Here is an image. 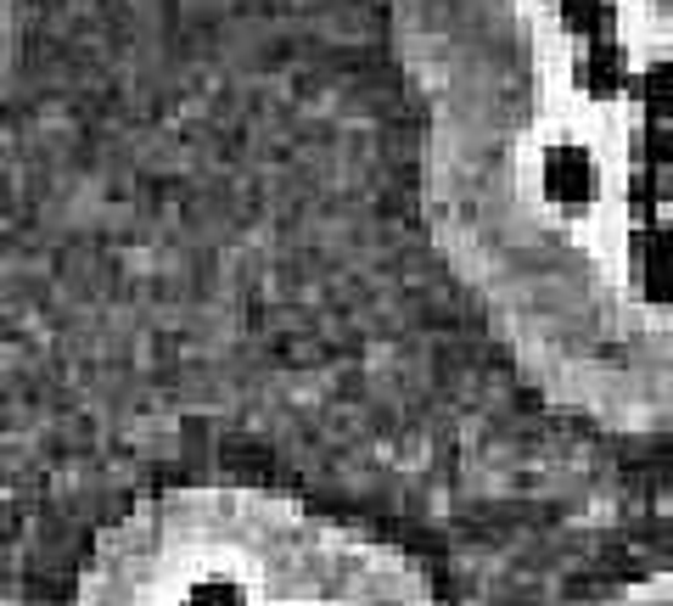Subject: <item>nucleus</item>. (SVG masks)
<instances>
[{
    "mask_svg": "<svg viewBox=\"0 0 673 606\" xmlns=\"http://www.w3.org/2000/svg\"><path fill=\"white\" fill-rule=\"evenodd\" d=\"M421 219L511 365L673 432V0H388Z\"/></svg>",
    "mask_w": 673,
    "mask_h": 606,
    "instance_id": "obj_1",
    "label": "nucleus"
},
{
    "mask_svg": "<svg viewBox=\"0 0 673 606\" xmlns=\"http://www.w3.org/2000/svg\"><path fill=\"white\" fill-rule=\"evenodd\" d=\"M326 517L253 483H180L96 533L74 606H287Z\"/></svg>",
    "mask_w": 673,
    "mask_h": 606,
    "instance_id": "obj_2",
    "label": "nucleus"
},
{
    "mask_svg": "<svg viewBox=\"0 0 673 606\" xmlns=\"http://www.w3.org/2000/svg\"><path fill=\"white\" fill-rule=\"evenodd\" d=\"M287 606H444V601L404 551L326 517Z\"/></svg>",
    "mask_w": 673,
    "mask_h": 606,
    "instance_id": "obj_3",
    "label": "nucleus"
},
{
    "mask_svg": "<svg viewBox=\"0 0 673 606\" xmlns=\"http://www.w3.org/2000/svg\"><path fill=\"white\" fill-rule=\"evenodd\" d=\"M23 34H28V0H0V90L12 85L23 62Z\"/></svg>",
    "mask_w": 673,
    "mask_h": 606,
    "instance_id": "obj_4",
    "label": "nucleus"
},
{
    "mask_svg": "<svg viewBox=\"0 0 673 606\" xmlns=\"http://www.w3.org/2000/svg\"><path fill=\"white\" fill-rule=\"evenodd\" d=\"M606 606H673V567H657L646 579L623 584L618 595H606Z\"/></svg>",
    "mask_w": 673,
    "mask_h": 606,
    "instance_id": "obj_5",
    "label": "nucleus"
},
{
    "mask_svg": "<svg viewBox=\"0 0 673 606\" xmlns=\"http://www.w3.org/2000/svg\"><path fill=\"white\" fill-rule=\"evenodd\" d=\"M668 522H673V483H668Z\"/></svg>",
    "mask_w": 673,
    "mask_h": 606,
    "instance_id": "obj_6",
    "label": "nucleus"
}]
</instances>
